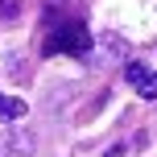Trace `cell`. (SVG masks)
Listing matches in <instances>:
<instances>
[{
	"mask_svg": "<svg viewBox=\"0 0 157 157\" xmlns=\"http://www.w3.org/2000/svg\"><path fill=\"white\" fill-rule=\"evenodd\" d=\"M136 91H141V95H145V99H157V75L149 71V75H145V78H141V83H136Z\"/></svg>",
	"mask_w": 157,
	"mask_h": 157,
	"instance_id": "3957f363",
	"label": "cell"
},
{
	"mask_svg": "<svg viewBox=\"0 0 157 157\" xmlns=\"http://www.w3.org/2000/svg\"><path fill=\"white\" fill-rule=\"evenodd\" d=\"M25 99H17V95H0V120H21L25 116Z\"/></svg>",
	"mask_w": 157,
	"mask_h": 157,
	"instance_id": "7a4b0ae2",
	"label": "cell"
},
{
	"mask_svg": "<svg viewBox=\"0 0 157 157\" xmlns=\"http://www.w3.org/2000/svg\"><path fill=\"white\" fill-rule=\"evenodd\" d=\"M124 75H128V83H132V87H136V83H141V78H145V75H149V71H145V66H141V62H128V66H124Z\"/></svg>",
	"mask_w": 157,
	"mask_h": 157,
	"instance_id": "5b68a950",
	"label": "cell"
},
{
	"mask_svg": "<svg viewBox=\"0 0 157 157\" xmlns=\"http://www.w3.org/2000/svg\"><path fill=\"white\" fill-rule=\"evenodd\" d=\"M21 17V0H0V21H17Z\"/></svg>",
	"mask_w": 157,
	"mask_h": 157,
	"instance_id": "277c9868",
	"label": "cell"
},
{
	"mask_svg": "<svg viewBox=\"0 0 157 157\" xmlns=\"http://www.w3.org/2000/svg\"><path fill=\"white\" fill-rule=\"evenodd\" d=\"M87 50H91V37H87L83 21H58L46 33V54H78L83 58Z\"/></svg>",
	"mask_w": 157,
	"mask_h": 157,
	"instance_id": "6da1fadb",
	"label": "cell"
}]
</instances>
